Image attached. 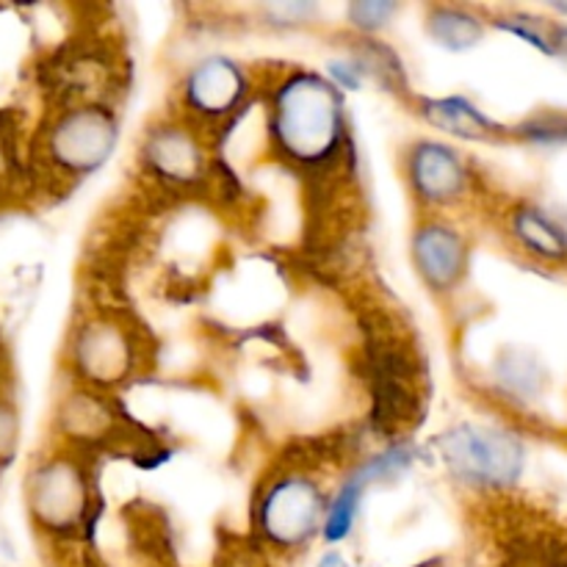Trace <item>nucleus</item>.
Here are the masks:
<instances>
[{
    "mask_svg": "<svg viewBox=\"0 0 567 567\" xmlns=\"http://www.w3.org/2000/svg\"><path fill=\"white\" fill-rule=\"evenodd\" d=\"M396 14V6L385 3V0H363V3L349 6V17L358 28L363 31H377V28L385 25L391 17Z\"/></svg>",
    "mask_w": 567,
    "mask_h": 567,
    "instance_id": "15",
    "label": "nucleus"
},
{
    "mask_svg": "<svg viewBox=\"0 0 567 567\" xmlns=\"http://www.w3.org/2000/svg\"><path fill=\"white\" fill-rule=\"evenodd\" d=\"M410 181L426 203H452L465 192V166L446 144L421 142L410 155Z\"/></svg>",
    "mask_w": 567,
    "mask_h": 567,
    "instance_id": "8",
    "label": "nucleus"
},
{
    "mask_svg": "<svg viewBox=\"0 0 567 567\" xmlns=\"http://www.w3.org/2000/svg\"><path fill=\"white\" fill-rule=\"evenodd\" d=\"M116 147V122L103 109H75L55 122L50 153L64 169L92 172L111 158Z\"/></svg>",
    "mask_w": 567,
    "mask_h": 567,
    "instance_id": "4",
    "label": "nucleus"
},
{
    "mask_svg": "<svg viewBox=\"0 0 567 567\" xmlns=\"http://www.w3.org/2000/svg\"><path fill=\"white\" fill-rule=\"evenodd\" d=\"M513 233L529 252L540 255L546 260H565L567 258V233L551 216L543 214L540 208H520L513 216Z\"/></svg>",
    "mask_w": 567,
    "mask_h": 567,
    "instance_id": "12",
    "label": "nucleus"
},
{
    "mask_svg": "<svg viewBox=\"0 0 567 567\" xmlns=\"http://www.w3.org/2000/svg\"><path fill=\"white\" fill-rule=\"evenodd\" d=\"M408 465H410L408 449H391V452L380 454V457L371 460L369 465H363V468H360L358 474L341 487V493L336 496L332 507L327 509L324 526H321V529H324V540L330 543L347 540L349 532H352L354 526V518H358L365 485H371V482L377 480H388V476L399 474V471H404Z\"/></svg>",
    "mask_w": 567,
    "mask_h": 567,
    "instance_id": "7",
    "label": "nucleus"
},
{
    "mask_svg": "<svg viewBox=\"0 0 567 567\" xmlns=\"http://www.w3.org/2000/svg\"><path fill=\"white\" fill-rule=\"evenodd\" d=\"M324 498L310 480L302 476H286L269 487L260 502L258 524L269 543L280 548L302 546L319 529Z\"/></svg>",
    "mask_w": 567,
    "mask_h": 567,
    "instance_id": "3",
    "label": "nucleus"
},
{
    "mask_svg": "<svg viewBox=\"0 0 567 567\" xmlns=\"http://www.w3.org/2000/svg\"><path fill=\"white\" fill-rule=\"evenodd\" d=\"M78 365L94 382H120L131 369V347L122 330L111 324H92L78 338Z\"/></svg>",
    "mask_w": 567,
    "mask_h": 567,
    "instance_id": "10",
    "label": "nucleus"
},
{
    "mask_svg": "<svg viewBox=\"0 0 567 567\" xmlns=\"http://www.w3.org/2000/svg\"><path fill=\"white\" fill-rule=\"evenodd\" d=\"M147 164L172 183H192L203 175V153L186 131L166 127L147 138Z\"/></svg>",
    "mask_w": 567,
    "mask_h": 567,
    "instance_id": "11",
    "label": "nucleus"
},
{
    "mask_svg": "<svg viewBox=\"0 0 567 567\" xmlns=\"http://www.w3.org/2000/svg\"><path fill=\"white\" fill-rule=\"evenodd\" d=\"M430 33L446 50H471L482 42L485 28L474 14L460 9H437L430 17Z\"/></svg>",
    "mask_w": 567,
    "mask_h": 567,
    "instance_id": "14",
    "label": "nucleus"
},
{
    "mask_svg": "<svg viewBox=\"0 0 567 567\" xmlns=\"http://www.w3.org/2000/svg\"><path fill=\"white\" fill-rule=\"evenodd\" d=\"M17 446V419L9 408L0 404V463L14 454Z\"/></svg>",
    "mask_w": 567,
    "mask_h": 567,
    "instance_id": "16",
    "label": "nucleus"
},
{
    "mask_svg": "<svg viewBox=\"0 0 567 567\" xmlns=\"http://www.w3.org/2000/svg\"><path fill=\"white\" fill-rule=\"evenodd\" d=\"M247 83H244V72L236 61L221 59H205L192 70L186 81V97L197 114L205 116H225L241 103Z\"/></svg>",
    "mask_w": 567,
    "mask_h": 567,
    "instance_id": "6",
    "label": "nucleus"
},
{
    "mask_svg": "<svg viewBox=\"0 0 567 567\" xmlns=\"http://www.w3.org/2000/svg\"><path fill=\"white\" fill-rule=\"evenodd\" d=\"M271 131L288 158L308 166L321 164L341 144V94L319 75H293L277 92Z\"/></svg>",
    "mask_w": 567,
    "mask_h": 567,
    "instance_id": "1",
    "label": "nucleus"
},
{
    "mask_svg": "<svg viewBox=\"0 0 567 567\" xmlns=\"http://www.w3.org/2000/svg\"><path fill=\"white\" fill-rule=\"evenodd\" d=\"M441 452L449 468L476 487H513L526 460L518 437L471 424L443 435Z\"/></svg>",
    "mask_w": 567,
    "mask_h": 567,
    "instance_id": "2",
    "label": "nucleus"
},
{
    "mask_svg": "<svg viewBox=\"0 0 567 567\" xmlns=\"http://www.w3.org/2000/svg\"><path fill=\"white\" fill-rule=\"evenodd\" d=\"M330 75L336 78V83H341L343 89H360V70L354 64H347V61H332Z\"/></svg>",
    "mask_w": 567,
    "mask_h": 567,
    "instance_id": "17",
    "label": "nucleus"
},
{
    "mask_svg": "<svg viewBox=\"0 0 567 567\" xmlns=\"http://www.w3.org/2000/svg\"><path fill=\"white\" fill-rule=\"evenodd\" d=\"M316 567H352V565H349L341 554H327V557H321V563Z\"/></svg>",
    "mask_w": 567,
    "mask_h": 567,
    "instance_id": "18",
    "label": "nucleus"
},
{
    "mask_svg": "<svg viewBox=\"0 0 567 567\" xmlns=\"http://www.w3.org/2000/svg\"><path fill=\"white\" fill-rule=\"evenodd\" d=\"M31 507L39 524L53 532H66L86 509V480L72 463H50L33 474Z\"/></svg>",
    "mask_w": 567,
    "mask_h": 567,
    "instance_id": "5",
    "label": "nucleus"
},
{
    "mask_svg": "<svg viewBox=\"0 0 567 567\" xmlns=\"http://www.w3.org/2000/svg\"><path fill=\"white\" fill-rule=\"evenodd\" d=\"M413 258L426 286L449 291L465 271V244L452 227L426 225L413 238Z\"/></svg>",
    "mask_w": 567,
    "mask_h": 567,
    "instance_id": "9",
    "label": "nucleus"
},
{
    "mask_svg": "<svg viewBox=\"0 0 567 567\" xmlns=\"http://www.w3.org/2000/svg\"><path fill=\"white\" fill-rule=\"evenodd\" d=\"M424 116L432 125L441 127V131L454 133V136L485 138L487 133H491V120L465 97L432 100V103H426Z\"/></svg>",
    "mask_w": 567,
    "mask_h": 567,
    "instance_id": "13",
    "label": "nucleus"
}]
</instances>
